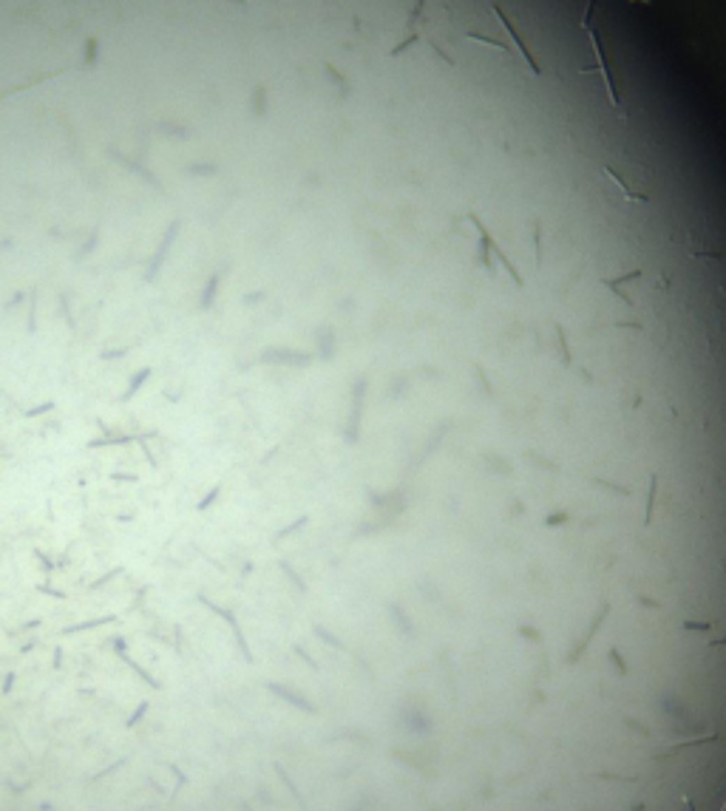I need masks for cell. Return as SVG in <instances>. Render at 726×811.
Segmentation results:
<instances>
[{
	"instance_id": "2",
	"label": "cell",
	"mask_w": 726,
	"mask_h": 811,
	"mask_svg": "<svg viewBox=\"0 0 726 811\" xmlns=\"http://www.w3.org/2000/svg\"><path fill=\"white\" fill-rule=\"evenodd\" d=\"M491 12H494V17H497V20H499V23H502V29H505V31H508V37H511V40H514V46H517V49H520V57H522V60H525V66H528V68H531V74H534V77H542V68H539V66H536V60H534V54H531V49H528V46H525V43H522V37H520V31H517V29H514V23H511V20H508V17H505V12H502V9H499V6H491Z\"/></svg>"
},
{
	"instance_id": "9",
	"label": "cell",
	"mask_w": 726,
	"mask_h": 811,
	"mask_svg": "<svg viewBox=\"0 0 726 811\" xmlns=\"http://www.w3.org/2000/svg\"><path fill=\"white\" fill-rule=\"evenodd\" d=\"M723 644H726V638H712L709 642V647H723Z\"/></svg>"
},
{
	"instance_id": "8",
	"label": "cell",
	"mask_w": 726,
	"mask_h": 811,
	"mask_svg": "<svg viewBox=\"0 0 726 811\" xmlns=\"http://www.w3.org/2000/svg\"><path fill=\"white\" fill-rule=\"evenodd\" d=\"M684 630H698V632H709L712 621H684Z\"/></svg>"
},
{
	"instance_id": "10",
	"label": "cell",
	"mask_w": 726,
	"mask_h": 811,
	"mask_svg": "<svg viewBox=\"0 0 726 811\" xmlns=\"http://www.w3.org/2000/svg\"><path fill=\"white\" fill-rule=\"evenodd\" d=\"M720 811H726V800H723V808H720Z\"/></svg>"
},
{
	"instance_id": "3",
	"label": "cell",
	"mask_w": 726,
	"mask_h": 811,
	"mask_svg": "<svg viewBox=\"0 0 726 811\" xmlns=\"http://www.w3.org/2000/svg\"><path fill=\"white\" fill-rule=\"evenodd\" d=\"M602 174H605V176H607V179H610V182H613L619 190H621V196H624V199H630V202H638V204H642V202H647V196H644V193H635V190H633V188H630V185H627V182H624V179L616 174V170L610 167V165H605V167H602Z\"/></svg>"
},
{
	"instance_id": "4",
	"label": "cell",
	"mask_w": 726,
	"mask_h": 811,
	"mask_svg": "<svg viewBox=\"0 0 726 811\" xmlns=\"http://www.w3.org/2000/svg\"><path fill=\"white\" fill-rule=\"evenodd\" d=\"M715 741H718V735H701V738H684V741H675V743H670L664 752H658L656 760H664L667 755H675V752L687 749V746H701V743H715Z\"/></svg>"
},
{
	"instance_id": "5",
	"label": "cell",
	"mask_w": 726,
	"mask_h": 811,
	"mask_svg": "<svg viewBox=\"0 0 726 811\" xmlns=\"http://www.w3.org/2000/svg\"><path fill=\"white\" fill-rule=\"evenodd\" d=\"M656 491H658V474L650 477V491H647V508H644V528H650L653 522V502H656Z\"/></svg>"
},
{
	"instance_id": "1",
	"label": "cell",
	"mask_w": 726,
	"mask_h": 811,
	"mask_svg": "<svg viewBox=\"0 0 726 811\" xmlns=\"http://www.w3.org/2000/svg\"><path fill=\"white\" fill-rule=\"evenodd\" d=\"M582 29L587 31V37H590V46H593V54H596V71L602 74V79H605V89H607V97H610V105L624 116V108H621V100H619V91H616V85H613V77H610V68H607V60H605V49H602V43H599V34L593 31V26L590 23H582Z\"/></svg>"
},
{
	"instance_id": "7",
	"label": "cell",
	"mask_w": 726,
	"mask_h": 811,
	"mask_svg": "<svg viewBox=\"0 0 726 811\" xmlns=\"http://www.w3.org/2000/svg\"><path fill=\"white\" fill-rule=\"evenodd\" d=\"M635 278H642V270H633V273H627V275H621V278H607L605 284H607V287L616 292V289H619L624 281H635Z\"/></svg>"
},
{
	"instance_id": "6",
	"label": "cell",
	"mask_w": 726,
	"mask_h": 811,
	"mask_svg": "<svg viewBox=\"0 0 726 811\" xmlns=\"http://www.w3.org/2000/svg\"><path fill=\"white\" fill-rule=\"evenodd\" d=\"M465 40H474V43H483V46H491V49L508 52V49L502 46V43H499V40H491V37H485V34H471V31H468V34H465Z\"/></svg>"
}]
</instances>
